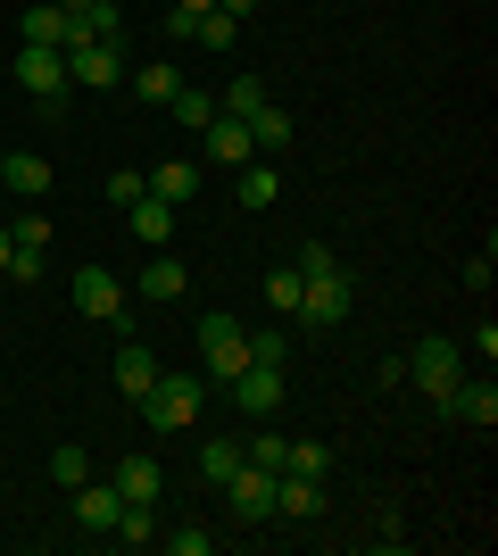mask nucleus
Listing matches in <instances>:
<instances>
[{"label": "nucleus", "mask_w": 498, "mask_h": 556, "mask_svg": "<svg viewBox=\"0 0 498 556\" xmlns=\"http://www.w3.org/2000/svg\"><path fill=\"white\" fill-rule=\"evenodd\" d=\"M133 407L150 416V432H191V424H200V407H208V391H200L191 374H158Z\"/></svg>", "instance_id": "f257e3e1"}, {"label": "nucleus", "mask_w": 498, "mask_h": 556, "mask_svg": "<svg viewBox=\"0 0 498 556\" xmlns=\"http://www.w3.org/2000/svg\"><path fill=\"white\" fill-rule=\"evenodd\" d=\"M59 59H67V84H84V92H108V84H125V75H133V50H125V42H100V34L67 42Z\"/></svg>", "instance_id": "f03ea898"}, {"label": "nucleus", "mask_w": 498, "mask_h": 556, "mask_svg": "<svg viewBox=\"0 0 498 556\" xmlns=\"http://www.w3.org/2000/svg\"><path fill=\"white\" fill-rule=\"evenodd\" d=\"M349 316V266H324V275H299V325L332 332Z\"/></svg>", "instance_id": "7ed1b4c3"}, {"label": "nucleus", "mask_w": 498, "mask_h": 556, "mask_svg": "<svg viewBox=\"0 0 498 556\" xmlns=\"http://www.w3.org/2000/svg\"><path fill=\"white\" fill-rule=\"evenodd\" d=\"M200 366H208L216 382H233V374L250 366V325H233V316H200Z\"/></svg>", "instance_id": "20e7f679"}, {"label": "nucleus", "mask_w": 498, "mask_h": 556, "mask_svg": "<svg viewBox=\"0 0 498 556\" xmlns=\"http://www.w3.org/2000/svg\"><path fill=\"white\" fill-rule=\"evenodd\" d=\"M399 366L416 374V391L440 407V399L457 391V374H465V349H457V341H416V357H399Z\"/></svg>", "instance_id": "39448f33"}, {"label": "nucleus", "mask_w": 498, "mask_h": 556, "mask_svg": "<svg viewBox=\"0 0 498 556\" xmlns=\"http://www.w3.org/2000/svg\"><path fill=\"white\" fill-rule=\"evenodd\" d=\"M75 316H92V325H133L125 316V282L108 266H75Z\"/></svg>", "instance_id": "423d86ee"}, {"label": "nucleus", "mask_w": 498, "mask_h": 556, "mask_svg": "<svg viewBox=\"0 0 498 556\" xmlns=\"http://www.w3.org/2000/svg\"><path fill=\"white\" fill-rule=\"evenodd\" d=\"M225 498H233L241 523H274V465H250V457H241V473L225 482Z\"/></svg>", "instance_id": "0eeeda50"}, {"label": "nucleus", "mask_w": 498, "mask_h": 556, "mask_svg": "<svg viewBox=\"0 0 498 556\" xmlns=\"http://www.w3.org/2000/svg\"><path fill=\"white\" fill-rule=\"evenodd\" d=\"M440 416L474 424V432H490V424H498V382H490V374H457V391L440 399Z\"/></svg>", "instance_id": "6e6552de"}, {"label": "nucleus", "mask_w": 498, "mask_h": 556, "mask_svg": "<svg viewBox=\"0 0 498 556\" xmlns=\"http://www.w3.org/2000/svg\"><path fill=\"white\" fill-rule=\"evenodd\" d=\"M225 391H233L241 416H274V407H283V366H241Z\"/></svg>", "instance_id": "1a4fd4ad"}, {"label": "nucleus", "mask_w": 498, "mask_h": 556, "mask_svg": "<svg viewBox=\"0 0 498 556\" xmlns=\"http://www.w3.org/2000/svg\"><path fill=\"white\" fill-rule=\"evenodd\" d=\"M17 92L25 100H42V92H67V59L42 42H17Z\"/></svg>", "instance_id": "9d476101"}, {"label": "nucleus", "mask_w": 498, "mask_h": 556, "mask_svg": "<svg viewBox=\"0 0 498 556\" xmlns=\"http://www.w3.org/2000/svg\"><path fill=\"white\" fill-rule=\"evenodd\" d=\"M17 42H42V50H67V42H84V25L59 9V0H34L25 9V25H17Z\"/></svg>", "instance_id": "9b49d317"}, {"label": "nucleus", "mask_w": 498, "mask_h": 556, "mask_svg": "<svg viewBox=\"0 0 498 556\" xmlns=\"http://www.w3.org/2000/svg\"><path fill=\"white\" fill-rule=\"evenodd\" d=\"M200 141H208V159H216V166H250V159H258L250 125H241V116H225V109H216L208 125H200Z\"/></svg>", "instance_id": "f8f14e48"}, {"label": "nucleus", "mask_w": 498, "mask_h": 556, "mask_svg": "<svg viewBox=\"0 0 498 556\" xmlns=\"http://www.w3.org/2000/svg\"><path fill=\"white\" fill-rule=\"evenodd\" d=\"M0 191H9V200H42L50 191V159L42 150H9V159H0Z\"/></svg>", "instance_id": "ddd939ff"}, {"label": "nucleus", "mask_w": 498, "mask_h": 556, "mask_svg": "<svg viewBox=\"0 0 498 556\" xmlns=\"http://www.w3.org/2000/svg\"><path fill=\"white\" fill-rule=\"evenodd\" d=\"M117 515H125V498L108 482H75V523L84 532H117Z\"/></svg>", "instance_id": "4468645a"}, {"label": "nucleus", "mask_w": 498, "mask_h": 556, "mask_svg": "<svg viewBox=\"0 0 498 556\" xmlns=\"http://www.w3.org/2000/svg\"><path fill=\"white\" fill-rule=\"evenodd\" d=\"M183 291H191V266H175L166 250H150V266H142V300L166 307V300H183Z\"/></svg>", "instance_id": "2eb2a0df"}, {"label": "nucleus", "mask_w": 498, "mask_h": 556, "mask_svg": "<svg viewBox=\"0 0 498 556\" xmlns=\"http://www.w3.org/2000/svg\"><path fill=\"white\" fill-rule=\"evenodd\" d=\"M125 225H133V241H142V250H166V241H175V208H166V200H133V208H125Z\"/></svg>", "instance_id": "dca6fc26"}, {"label": "nucleus", "mask_w": 498, "mask_h": 556, "mask_svg": "<svg viewBox=\"0 0 498 556\" xmlns=\"http://www.w3.org/2000/svg\"><path fill=\"white\" fill-rule=\"evenodd\" d=\"M142 184H150V200H166V208H175V200H200V184H208V175H200L191 159H166L158 175H142Z\"/></svg>", "instance_id": "f3484780"}, {"label": "nucleus", "mask_w": 498, "mask_h": 556, "mask_svg": "<svg viewBox=\"0 0 498 556\" xmlns=\"http://www.w3.org/2000/svg\"><path fill=\"white\" fill-rule=\"evenodd\" d=\"M241 184H233V200L241 208H274V191H283V175H274V159H250V166H233Z\"/></svg>", "instance_id": "a211bd4d"}, {"label": "nucleus", "mask_w": 498, "mask_h": 556, "mask_svg": "<svg viewBox=\"0 0 498 556\" xmlns=\"http://www.w3.org/2000/svg\"><path fill=\"white\" fill-rule=\"evenodd\" d=\"M108 490H117L125 507H158V465H150V457H125Z\"/></svg>", "instance_id": "6ab92c4d"}, {"label": "nucleus", "mask_w": 498, "mask_h": 556, "mask_svg": "<svg viewBox=\"0 0 498 556\" xmlns=\"http://www.w3.org/2000/svg\"><path fill=\"white\" fill-rule=\"evenodd\" d=\"M150 382H158V357H150L142 341H125V349H117V391H125V399H142Z\"/></svg>", "instance_id": "aec40b11"}, {"label": "nucleus", "mask_w": 498, "mask_h": 556, "mask_svg": "<svg viewBox=\"0 0 498 556\" xmlns=\"http://www.w3.org/2000/svg\"><path fill=\"white\" fill-rule=\"evenodd\" d=\"M250 141H258V159H283V150H291V109L266 100V109L250 116Z\"/></svg>", "instance_id": "412c9836"}, {"label": "nucleus", "mask_w": 498, "mask_h": 556, "mask_svg": "<svg viewBox=\"0 0 498 556\" xmlns=\"http://www.w3.org/2000/svg\"><path fill=\"white\" fill-rule=\"evenodd\" d=\"M233 473H241V441H208V448H200V482H208V490H225Z\"/></svg>", "instance_id": "4be33fe9"}, {"label": "nucleus", "mask_w": 498, "mask_h": 556, "mask_svg": "<svg viewBox=\"0 0 498 556\" xmlns=\"http://www.w3.org/2000/svg\"><path fill=\"white\" fill-rule=\"evenodd\" d=\"M191 42H200V50H216V59H225V50L241 42V17H225V9H208V17L191 25Z\"/></svg>", "instance_id": "5701e85b"}, {"label": "nucleus", "mask_w": 498, "mask_h": 556, "mask_svg": "<svg viewBox=\"0 0 498 556\" xmlns=\"http://www.w3.org/2000/svg\"><path fill=\"white\" fill-rule=\"evenodd\" d=\"M9 225V250H50V216L42 208H17V216H0Z\"/></svg>", "instance_id": "b1692460"}, {"label": "nucleus", "mask_w": 498, "mask_h": 556, "mask_svg": "<svg viewBox=\"0 0 498 556\" xmlns=\"http://www.w3.org/2000/svg\"><path fill=\"white\" fill-rule=\"evenodd\" d=\"M125 84H133V100H158V109H166L175 92H183V75H175V67H133Z\"/></svg>", "instance_id": "393cba45"}, {"label": "nucleus", "mask_w": 498, "mask_h": 556, "mask_svg": "<svg viewBox=\"0 0 498 556\" xmlns=\"http://www.w3.org/2000/svg\"><path fill=\"white\" fill-rule=\"evenodd\" d=\"M283 473H308V482H324V473H332V448H324V441H291V448H283Z\"/></svg>", "instance_id": "a878e982"}, {"label": "nucleus", "mask_w": 498, "mask_h": 556, "mask_svg": "<svg viewBox=\"0 0 498 556\" xmlns=\"http://www.w3.org/2000/svg\"><path fill=\"white\" fill-rule=\"evenodd\" d=\"M266 307H274V316H299V266H266Z\"/></svg>", "instance_id": "bb28decb"}, {"label": "nucleus", "mask_w": 498, "mask_h": 556, "mask_svg": "<svg viewBox=\"0 0 498 556\" xmlns=\"http://www.w3.org/2000/svg\"><path fill=\"white\" fill-rule=\"evenodd\" d=\"M166 109H175V125H191V134H200V125H208V116H216V92H200V84H183V92L166 100Z\"/></svg>", "instance_id": "cd10ccee"}, {"label": "nucleus", "mask_w": 498, "mask_h": 556, "mask_svg": "<svg viewBox=\"0 0 498 556\" xmlns=\"http://www.w3.org/2000/svg\"><path fill=\"white\" fill-rule=\"evenodd\" d=\"M258 109H266V75H233V92H225V116H241V125H250Z\"/></svg>", "instance_id": "c85d7f7f"}, {"label": "nucleus", "mask_w": 498, "mask_h": 556, "mask_svg": "<svg viewBox=\"0 0 498 556\" xmlns=\"http://www.w3.org/2000/svg\"><path fill=\"white\" fill-rule=\"evenodd\" d=\"M50 482H59V490H75V482H92V457H84V448H50Z\"/></svg>", "instance_id": "c756f323"}, {"label": "nucleus", "mask_w": 498, "mask_h": 556, "mask_svg": "<svg viewBox=\"0 0 498 556\" xmlns=\"http://www.w3.org/2000/svg\"><path fill=\"white\" fill-rule=\"evenodd\" d=\"M283 432H250V441H241V457H250V465H274V473H283Z\"/></svg>", "instance_id": "7c9ffc66"}, {"label": "nucleus", "mask_w": 498, "mask_h": 556, "mask_svg": "<svg viewBox=\"0 0 498 556\" xmlns=\"http://www.w3.org/2000/svg\"><path fill=\"white\" fill-rule=\"evenodd\" d=\"M166 548H175V556H208L216 532H208V523H175V532H166Z\"/></svg>", "instance_id": "2f4dec72"}, {"label": "nucleus", "mask_w": 498, "mask_h": 556, "mask_svg": "<svg viewBox=\"0 0 498 556\" xmlns=\"http://www.w3.org/2000/svg\"><path fill=\"white\" fill-rule=\"evenodd\" d=\"M283 357H291L283 332H250V366H283Z\"/></svg>", "instance_id": "473e14b6"}, {"label": "nucleus", "mask_w": 498, "mask_h": 556, "mask_svg": "<svg viewBox=\"0 0 498 556\" xmlns=\"http://www.w3.org/2000/svg\"><path fill=\"white\" fill-rule=\"evenodd\" d=\"M142 175H133V166H117V175H108V200H117V208H133V200H142Z\"/></svg>", "instance_id": "72a5a7b5"}, {"label": "nucleus", "mask_w": 498, "mask_h": 556, "mask_svg": "<svg viewBox=\"0 0 498 556\" xmlns=\"http://www.w3.org/2000/svg\"><path fill=\"white\" fill-rule=\"evenodd\" d=\"M117 540H133V548H150V507H125V515H117Z\"/></svg>", "instance_id": "f704fd0d"}, {"label": "nucleus", "mask_w": 498, "mask_h": 556, "mask_svg": "<svg viewBox=\"0 0 498 556\" xmlns=\"http://www.w3.org/2000/svg\"><path fill=\"white\" fill-rule=\"evenodd\" d=\"M374 548H382V556H399V548H407V523H399V515H382V532H374Z\"/></svg>", "instance_id": "c9c22d12"}, {"label": "nucleus", "mask_w": 498, "mask_h": 556, "mask_svg": "<svg viewBox=\"0 0 498 556\" xmlns=\"http://www.w3.org/2000/svg\"><path fill=\"white\" fill-rule=\"evenodd\" d=\"M216 9H225V17H258L266 0H216Z\"/></svg>", "instance_id": "e433bc0d"}, {"label": "nucleus", "mask_w": 498, "mask_h": 556, "mask_svg": "<svg viewBox=\"0 0 498 556\" xmlns=\"http://www.w3.org/2000/svg\"><path fill=\"white\" fill-rule=\"evenodd\" d=\"M175 9H183V17H208V9H216V0H175Z\"/></svg>", "instance_id": "4c0bfd02"}, {"label": "nucleus", "mask_w": 498, "mask_h": 556, "mask_svg": "<svg viewBox=\"0 0 498 556\" xmlns=\"http://www.w3.org/2000/svg\"><path fill=\"white\" fill-rule=\"evenodd\" d=\"M0 275H9V225H0Z\"/></svg>", "instance_id": "58836bf2"}, {"label": "nucleus", "mask_w": 498, "mask_h": 556, "mask_svg": "<svg viewBox=\"0 0 498 556\" xmlns=\"http://www.w3.org/2000/svg\"><path fill=\"white\" fill-rule=\"evenodd\" d=\"M0 216H9V191H0Z\"/></svg>", "instance_id": "ea45409f"}]
</instances>
